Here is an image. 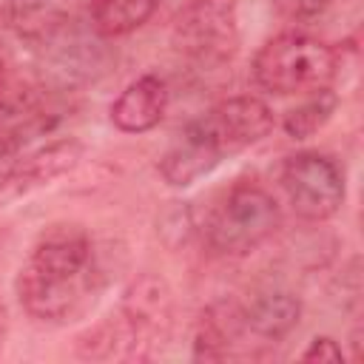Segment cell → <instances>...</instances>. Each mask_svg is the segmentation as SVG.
<instances>
[{
  "instance_id": "1",
  "label": "cell",
  "mask_w": 364,
  "mask_h": 364,
  "mask_svg": "<svg viewBox=\"0 0 364 364\" xmlns=\"http://www.w3.org/2000/svg\"><path fill=\"white\" fill-rule=\"evenodd\" d=\"M100 287V267L88 233L77 225H51L17 273V299L37 321L80 316Z\"/></svg>"
},
{
  "instance_id": "2",
  "label": "cell",
  "mask_w": 364,
  "mask_h": 364,
  "mask_svg": "<svg viewBox=\"0 0 364 364\" xmlns=\"http://www.w3.org/2000/svg\"><path fill=\"white\" fill-rule=\"evenodd\" d=\"M336 71V48L301 31H284L270 37L253 57V80L259 82V88L279 97L304 91L313 94L318 88H327Z\"/></svg>"
},
{
  "instance_id": "3",
  "label": "cell",
  "mask_w": 364,
  "mask_h": 364,
  "mask_svg": "<svg viewBox=\"0 0 364 364\" xmlns=\"http://www.w3.org/2000/svg\"><path fill=\"white\" fill-rule=\"evenodd\" d=\"M279 228L276 199L256 182L230 185L208 216V245L222 256H247Z\"/></svg>"
},
{
  "instance_id": "4",
  "label": "cell",
  "mask_w": 364,
  "mask_h": 364,
  "mask_svg": "<svg viewBox=\"0 0 364 364\" xmlns=\"http://www.w3.org/2000/svg\"><path fill=\"white\" fill-rule=\"evenodd\" d=\"M282 188L293 210L307 222H324L344 205V171L318 151H301L284 159Z\"/></svg>"
},
{
  "instance_id": "5",
  "label": "cell",
  "mask_w": 364,
  "mask_h": 364,
  "mask_svg": "<svg viewBox=\"0 0 364 364\" xmlns=\"http://www.w3.org/2000/svg\"><path fill=\"white\" fill-rule=\"evenodd\" d=\"M225 156L228 154H225L219 136L210 131L205 117H196L176 134V139L159 159V173L168 185L185 188V185L202 179L205 173H210Z\"/></svg>"
},
{
  "instance_id": "6",
  "label": "cell",
  "mask_w": 364,
  "mask_h": 364,
  "mask_svg": "<svg viewBox=\"0 0 364 364\" xmlns=\"http://www.w3.org/2000/svg\"><path fill=\"white\" fill-rule=\"evenodd\" d=\"M228 156L256 145L273 128V111L259 97H230L202 114Z\"/></svg>"
},
{
  "instance_id": "7",
  "label": "cell",
  "mask_w": 364,
  "mask_h": 364,
  "mask_svg": "<svg viewBox=\"0 0 364 364\" xmlns=\"http://www.w3.org/2000/svg\"><path fill=\"white\" fill-rule=\"evenodd\" d=\"M185 48L205 60H222L233 48V3L193 0L179 20Z\"/></svg>"
},
{
  "instance_id": "8",
  "label": "cell",
  "mask_w": 364,
  "mask_h": 364,
  "mask_svg": "<svg viewBox=\"0 0 364 364\" xmlns=\"http://www.w3.org/2000/svg\"><path fill=\"white\" fill-rule=\"evenodd\" d=\"M168 108V85L156 74H145L122 88L111 102V122L125 134H142L162 122Z\"/></svg>"
},
{
  "instance_id": "9",
  "label": "cell",
  "mask_w": 364,
  "mask_h": 364,
  "mask_svg": "<svg viewBox=\"0 0 364 364\" xmlns=\"http://www.w3.org/2000/svg\"><path fill=\"white\" fill-rule=\"evenodd\" d=\"M299 318H301V301L287 290L259 293L239 310V324L264 341L284 338L299 324Z\"/></svg>"
},
{
  "instance_id": "10",
  "label": "cell",
  "mask_w": 364,
  "mask_h": 364,
  "mask_svg": "<svg viewBox=\"0 0 364 364\" xmlns=\"http://www.w3.org/2000/svg\"><path fill=\"white\" fill-rule=\"evenodd\" d=\"M6 14L23 40L40 43L68 23V0H6Z\"/></svg>"
},
{
  "instance_id": "11",
  "label": "cell",
  "mask_w": 364,
  "mask_h": 364,
  "mask_svg": "<svg viewBox=\"0 0 364 364\" xmlns=\"http://www.w3.org/2000/svg\"><path fill=\"white\" fill-rule=\"evenodd\" d=\"M159 0H91V23L100 37H122L148 23Z\"/></svg>"
},
{
  "instance_id": "12",
  "label": "cell",
  "mask_w": 364,
  "mask_h": 364,
  "mask_svg": "<svg viewBox=\"0 0 364 364\" xmlns=\"http://www.w3.org/2000/svg\"><path fill=\"white\" fill-rule=\"evenodd\" d=\"M336 105H338V97H336L330 88H318V91H313L310 100H304L301 105L290 108V111L284 114V122H282V125H284L287 136H293V139H307V136H313L316 131H321V128L330 122Z\"/></svg>"
},
{
  "instance_id": "13",
  "label": "cell",
  "mask_w": 364,
  "mask_h": 364,
  "mask_svg": "<svg viewBox=\"0 0 364 364\" xmlns=\"http://www.w3.org/2000/svg\"><path fill=\"white\" fill-rule=\"evenodd\" d=\"M333 0H273V9L284 17V20H313L321 17L330 9Z\"/></svg>"
},
{
  "instance_id": "14",
  "label": "cell",
  "mask_w": 364,
  "mask_h": 364,
  "mask_svg": "<svg viewBox=\"0 0 364 364\" xmlns=\"http://www.w3.org/2000/svg\"><path fill=\"white\" fill-rule=\"evenodd\" d=\"M301 361H344V353H341L338 341H333L330 336H318L301 353Z\"/></svg>"
},
{
  "instance_id": "15",
  "label": "cell",
  "mask_w": 364,
  "mask_h": 364,
  "mask_svg": "<svg viewBox=\"0 0 364 364\" xmlns=\"http://www.w3.org/2000/svg\"><path fill=\"white\" fill-rule=\"evenodd\" d=\"M3 336H6V307L0 301V344H3Z\"/></svg>"
},
{
  "instance_id": "16",
  "label": "cell",
  "mask_w": 364,
  "mask_h": 364,
  "mask_svg": "<svg viewBox=\"0 0 364 364\" xmlns=\"http://www.w3.org/2000/svg\"><path fill=\"white\" fill-rule=\"evenodd\" d=\"M0 77H3V65H0Z\"/></svg>"
}]
</instances>
